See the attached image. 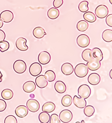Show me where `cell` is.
I'll use <instances>...</instances> for the list:
<instances>
[{"label": "cell", "mask_w": 112, "mask_h": 123, "mask_svg": "<svg viewBox=\"0 0 112 123\" xmlns=\"http://www.w3.org/2000/svg\"><path fill=\"white\" fill-rule=\"evenodd\" d=\"M74 72L77 76L79 78H83L86 76L88 74L89 70L85 64L80 63L76 66Z\"/></svg>", "instance_id": "obj_1"}, {"label": "cell", "mask_w": 112, "mask_h": 123, "mask_svg": "<svg viewBox=\"0 0 112 123\" xmlns=\"http://www.w3.org/2000/svg\"><path fill=\"white\" fill-rule=\"evenodd\" d=\"M91 93L90 87L88 85H82L78 89V95L81 98L86 99L89 98Z\"/></svg>", "instance_id": "obj_2"}, {"label": "cell", "mask_w": 112, "mask_h": 123, "mask_svg": "<svg viewBox=\"0 0 112 123\" xmlns=\"http://www.w3.org/2000/svg\"><path fill=\"white\" fill-rule=\"evenodd\" d=\"M27 68L26 64L23 61L17 60L13 65L14 70L18 74H21L25 71Z\"/></svg>", "instance_id": "obj_3"}, {"label": "cell", "mask_w": 112, "mask_h": 123, "mask_svg": "<svg viewBox=\"0 0 112 123\" xmlns=\"http://www.w3.org/2000/svg\"><path fill=\"white\" fill-rule=\"evenodd\" d=\"M108 8L105 5H101L98 6L95 10V14L99 18H105L108 15Z\"/></svg>", "instance_id": "obj_4"}, {"label": "cell", "mask_w": 112, "mask_h": 123, "mask_svg": "<svg viewBox=\"0 0 112 123\" xmlns=\"http://www.w3.org/2000/svg\"><path fill=\"white\" fill-rule=\"evenodd\" d=\"M59 118L62 123H68L72 120L73 115L70 111L68 110H64L60 113Z\"/></svg>", "instance_id": "obj_5"}, {"label": "cell", "mask_w": 112, "mask_h": 123, "mask_svg": "<svg viewBox=\"0 0 112 123\" xmlns=\"http://www.w3.org/2000/svg\"><path fill=\"white\" fill-rule=\"evenodd\" d=\"M77 42L79 46L82 48H85L89 45L90 40L89 36L87 35L81 34L78 37Z\"/></svg>", "instance_id": "obj_6"}, {"label": "cell", "mask_w": 112, "mask_h": 123, "mask_svg": "<svg viewBox=\"0 0 112 123\" xmlns=\"http://www.w3.org/2000/svg\"><path fill=\"white\" fill-rule=\"evenodd\" d=\"M42 66L37 62L32 63L30 66L29 72L31 75L34 77L37 76L41 73L42 71Z\"/></svg>", "instance_id": "obj_7"}, {"label": "cell", "mask_w": 112, "mask_h": 123, "mask_svg": "<svg viewBox=\"0 0 112 123\" xmlns=\"http://www.w3.org/2000/svg\"><path fill=\"white\" fill-rule=\"evenodd\" d=\"M27 108L31 112L35 113L39 109L40 105L37 100L34 99H30L26 103Z\"/></svg>", "instance_id": "obj_8"}, {"label": "cell", "mask_w": 112, "mask_h": 123, "mask_svg": "<svg viewBox=\"0 0 112 123\" xmlns=\"http://www.w3.org/2000/svg\"><path fill=\"white\" fill-rule=\"evenodd\" d=\"M39 62L43 65L49 63L51 60V56L49 53L46 51L40 52L38 56Z\"/></svg>", "instance_id": "obj_9"}, {"label": "cell", "mask_w": 112, "mask_h": 123, "mask_svg": "<svg viewBox=\"0 0 112 123\" xmlns=\"http://www.w3.org/2000/svg\"><path fill=\"white\" fill-rule=\"evenodd\" d=\"M13 18L14 14L10 11H4L0 14V18L4 23H10L13 20Z\"/></svg>", "instance_id": "obj_10"}, {"label": "cell", "mask_w": 112, "mask_h": 123, "mask_svg": "<svg viewBox=\"0 0 112 123\" xmlns=\"http://www.w3.org/2000/svg\"><path fill=\"white\" fill-rule=\"evenodd\" d=\"M86 66L90 70L95 71L100 68L101 64L98 60L93 58L90 61L88 62L86 64Z\"/></svg>", "instance_id": "obj_11"}, {"label": "cell", "mask_w": 112, "mask_h": 123, "mask_svg": "<svg viewBox=\"0 0 112 123\" xmlns=\"http://www.w3.org/2000/svg\"><path fill=\"white\" fill-rule=\"evenodd\" d=\"M27 40L23 37H19L16 41V46L17 48L20 51H24L27 50L28 47L26 45Z\"/></svg>", "instance_id": "obj_12"}, {"label": "cell", "mask_w": 112, "mask_h": 123, "mask_svg": "<svg viewBox=\"0 0 112 123\" xmlns=\"http://www.w3.org/2000/svg\"><path fill=\"white\" fill-rule=\"evenodd\" d=\"M15 112L17 117L21 118H23L27 115L28 111L26 106L20 105L16 108Z\"/></svg>", "instance_id": "obj_13"}, {"label": "cell", "mask_w": 112, "mask_h": 123, "mask_svg": "<svg viewBox=\"0 0 112 123\" xmlns=\"http://www.w3.org/2000/svg\"><path fill=\"white\" fill-rule=\"evenodd\" d=\"M35 82L38 87L41 88H45L48 85L47 80L43 75H40L37 77Z\"/></svg>", "instance_id": "obj_14"}, {"label": "cell", "mask_w": 112, "mask_h": 123, "mask_svg": "<svg viewBox=\"0 0 112 123\" xmlns=\"http://www.w3.org/2000/svg\"><path fill=\"white\" fill-rule=\"evenodd\" d=\"M101 78L98 74L96 73H91L88 78V81L90 84L96 85L100 82Z\"/></svg>", "instance_id": "obj_15"}, {"label": "cell", "mask_w": 112, "mask_h": 123, "mask_svg": "<svg viewBox=\"0 0 112 123\" xmlns=\"http://www.w3.org/2000/svg\"><path fill=\"white\" fill-rule=\"evenodd\" d=\"M62 72L66 75H69L73 73L74 68L72 64L69 63H64L61 67Z\"/></svg>", "instance_id": "obj_16"}, {"label": "cell", "mask_w": 112, "mask_h": 123, "mask_svg": "<svg viewBox=\"0 0 112 123\" xmlns=\"http://www.w3.org/2000/svg\"><path fill=\"white\" fill-rule=\"evenodd\" d=\"M73 103L77 107L80 109L85 108L86 105V102L85 99L81 97L79 98L76 95L74 96Z\"/></svg>", "instance_id": "obj_17"}, {"label": "cell", "mask_w": 112, "mask_h": 123, "mask_svg": "<svg viewBox=\"0 0 112 123\" xmlns=\"http://www.w3.org/2000/svg\"><path fill=\"white\" fill-rule=\"evenodd\" d=\"M36 88V86L35 83L32 81L26 82L23 86L24 91L27 93H30L34 92Z\"/></svg>", "instance_id": "obj_18"}, {"label": "cell", "mask_w": 112, "mask_h": 123, "mask_svg": "<svg viewBox=\"0 0 112 123\" xmlns=\"http://www.w3.org/2000/svg\"><path fill=\"white\" fill-rule=\"evenodd\" d=\"M54 87L56 92L60 93L65 92L67 88L65 84L61 80H59L56 82L55 84Z\"/></svg>", "instance_id": "obj_19"}, {"label": "cell", "mask_w": 112, "mask_h": 123, "mask_svg": "<svg viewBox=\"0 0 112 123\" xmlns=\"http://www.w3.org/2000/svg\"><path fill=\"white\" fill-rule=\"evenodd\" d=\"M33 34L35 37L38 39H40L43 38L45 35H46V33L43 27H37L34 30Z\"/></svg>", "instance_id": "obj_20"}, {"label": "cell", "mask_w": 112, "mask_h": 123, "mask_svg": "<svg viewBox=\"0 0 112 123\" xmlns=\"http://www.w3.org/2000/svg\"><path fill=\"white\" fill-rule=\"evenodd\" d=\"M56 107L55 105L53 103L49 102L46 103L42 107V111L50 113L54 111Z\"/></svg>", "instance_id": "obj_21"}, {"label": "cell", "mask_w": 112, "mask_h": 123, "mask_svg": "<svg viewBox=\"0 0 112 123\" xmlns=\"http://www.w3.org/2000/svg\"><path fill=\"white\" fill-rule=\"evenodd\" d=\"M93 58L97 59L100 62H101L103 59V54L101 50L97 48H95L93 49L92 51Z\"/></svg>", "instance_id": "obj_22"}, {"label": "cell", "mask_w": 112, "mask_h": 123, "mask_svg": "<svg viewBox=\"0 0 112 123\" xmlns=\"http://www.w3.org/2000/svg\"><path fill=\"white\" fill-rule=\"evenodd\" d=\"M59 10L56 8H52L48 10L47 12L48 17L50 19H55L58 18L59 16Z\"/></svg>", "instance_id": "obj_23"}, {"label": "cell", "mask_w": 112, "mask_h": 123, "mask_svg": "<svg viewBox=\"0 0 112 123\" xmlns=\"http://www.w3.org/2000/svg\"><path fill=\"white\" fill-rule=\"evenodd\" d=\"M102 37L103 40L106 42H111L112 41V30H105L102 33Z\"/></svg>", "instance_id": "obj_24"}, {"label": "cell", "mask_w": 112, "mask_h": 123, "mask_svg": "<svg viewBox=\"0 0 112 123\" xmlns=\"http://www.w3.org/2000/svg\"><path fill=\"white\" fill-rule=\"evenodd\" d=\"M82 57L84 61L89 62L93 58L92 54V50L90 49H86L82 53Z\"/></svg>", "instance_id": "obj_25"}, {"label": "cell", "mask_w": 112, "mask_h": 123, "mask_svg": "<svg viewBox=\"0 0 112 123\" xmlns=\"http://www.w3.org/2000/svg\"><path fill=\"white\" fill-rule=\"evenodd\" d=\"M13 95V91L9 89H4L1 93V96L3 98L7 100L12 99Z\"/></svg>", "instance_id": "obj_26"}, {"label": "cell", "mask_w": 112, "mask_h": 123, "mask_svg": "<svg viewBox=\"0 0 112 123\" xmlns=\"http://www.w3.org/2000/svg\"><path fill=\"white\" fill-rule=\"evenodd\" d=\"M83 17L85 20L90 23H93L96 20V16L94 13L91 12H86L84 13Z\"/></svg>", "instance_id": "obj_27"}, {"label": "cell", "mask_w": 112, "mask_h": 123, "mask_svg": "<svg viewBox=\"0 0 112 123\" xmlns=\"http://www.w3.org/2000/svg\"><path fill=\"white\" fill-rule=\"evenodd\" d=\"M89 27L88 22L84 20H81L78 22L77 25V28L79 31L83 32L86 31Z\"/></svg>", "instance_id": "obj_28"}, {"label": "cell", "mask_w": 112, "mask_h": 123, "mask_svg": "<svg viewBox=\"0 0 112 123\" xmlns=\"http://www.w3.org/2000/svg\"><path fill=\"white\" fill-rule=\"evenodd\" d=\"M39 118L40 123H48L50 121V117L49 114L47 112L44 111L39 114Z\"/></svg>", "instance_id": "obj_29"}, {"label": "cell", "mask_w": 112, "mask_h": 123, "mask_svg": "<svg viewBox=\"0 0 112 123\" xmlns=\"http://www.w3.org/2000/svg\"><path fill=\"white\" fill-rule=\"evenodd\" d=\"M72 103V97L69 95H64L62 99V104L64 107H67L71 106Z\"/></svg>", "instance_id": "obj_30"}, {"label": "cell", "mask_w": 112, "mask_h": 123, "mask_svg": "<svg viewBox=\"0 0 112 123\" xmlns=\"http://www.w3.org/2000/svg\"><path fill=\"white\" fill-rule=\"evenodd\" d=\"M45 77L46 80L49 82H52L55 80L56 75L54 72L49 70L47 71L45 74Z\"/></svg>", "instance_id": "obj_31"}, {"label": "cell", "mask_w": 112, "mask_h": 123, "mask_svg": "<svg viewBox=\"0 0 112 123\" xmlns=\"http://www.w3.org/2000/svg\"><path fill=\"white\" fill-rule=\"evenodd\" d=\"M84 110V113L85 115L88 117H90L93 116L95 112V110L93 106L91 105L85 106Z\"/></svg>", "instance_id": "obj_32"}, {"label": "cell", "mask_w": 112, "mask_h": 123, "mask_svg": "<svg viewBox=\"0 0 112 123\" xmlns=\"http://www.w3.org/2000/svg\"><path fill=\"white\" fill-rule=\"evenodd\" d=\"M88 5L89 2L86 1H84L81 2L79 4L78 6L79 10L83 13L87 12L89 9Z\"/></svg>", "instance_id": "obj_33"}, {"label": "cell", "mask_w": 112, "mask_h": 123, "mask_svg": "<svg viewBox=\"0 0 112 123\" xmlns=\"http://www.w3.org/2000/svg\"><path fill=\"white\" fill-rule=\"evenodd\" d=\"M9 44L6 41L0 42V51L4 52L7 51L9 48Z\"/></svg>", "instance_id": "obj_34"}, {"label": "cell", "mask_w": 112, "mask_h": 123, "mask_svg": "<svg viewBox=\"0 0 112 123\" xmlns=\"http://www.w3.org/2000/svg\"><path fill=\"white\" fill-rule=\"evenodd\" d=\"M5 123H17L16 118L15 117L12 115H10L7 117L4 120Z\"/></svg>", "instance_id": "obj_35"}, {"label": "cell", "mask_w": 112, "mask_h": 123, "mask_svg": "<svg viewBox=\"0 0 112 123\" xmlns=\"http://www.w3.org/2000/svg\"><path fill=\"white\" fill-rule=\"evenodd\" d=\"M50 123H61L59 116L56 114H53L50 117Z\"/></svg>", "instance_id": "obj_36"}, {"label": "cell", "mask_w": 112, "mask_h": 123, "mask_svg": "<svg viewBox=\"0 0 112 123\" xmlns=\"http://www.w3.org/2000/svg\"><path fill=\"white\" fill-rule=\"evenodd\" d=\"M6 103L4 100L0 99V112L4 111L6 108Z\"/></svg>", "instance_id": "obj_37"}, {"label": "cell", "mask_w": 112, "mask_h": 123, "mask_svg": "<svg viewBox=\"0 0 112 123\" xmlns=\"http://www.w3.org/2000/svg\"><path fill=\"white\" fill-rule=\"evenodd\" d=\"M63 3V0H54L53 3V4L55 7L58 8L60 7Z\"/></svg>", "instance_id": "obj_38"}, {"label": "cell", "mask_w": 112, "mask_h": 123, "mask_svg": "<svg viewBox=\"0 0 112 123\" xmlns=\"http://www.w3.org/2000/svg\"><path fill=\"white\" fill-rule=\"evenodd\" d=\"M106 22L108 26L112 27V14L108 15L106 18Z\"/></svg>", "instance_id": "obj_39"}, {"label": "cell", "mask_w": 112, "mask_h": 123, "mask_svg": "<svg viewBox=\"0 0 112 123\" xmlns=\"http://www.w3.org/2000/svg\"><path fill=\"white\" fill-rule=\"evenodd\" d=\"M6 37L5 32L2 30H0V42L4 41Z\"/></svg>", "instance_id": "obj_40"}, {"label": "cell", "mask_w": 112, "mask_h": 123, "mask_svg": "<svg viewBox=\"0 0 112 123\" xmlns=\"http://www.w3.org/2000/svg\"><path fill=\"white\" fill-rule=\"evenodd\" d=\"M3 22L1 19L0 18V28H1L3 26Z\"/></svg>", "instance_id": "obj_41"}, {"label": "cell", "mask_w": 112, "mask_h": 123, "mask_svg": "<svg viewBox=\"0 0 112 123\" xmlns=\"http://www.w3.org/2000/svg\"><path fill=\"white\" fill-rule=\"evenodd\" d=\"M3 75L2 74L1 72L0 71V82H1L2 81V77Z\"/></svg>", "instance_id": "obj_42"}, {"label": "cell", "mask_w": 112, "mask_h": 123, "mask_svg": "<svg viewBox=\"0 0 112 123\" xmlns=\"http://www.w3.org/2000/svg\"><path fill=\"white\" fill-rule=\"evenodd\" d=\"M112 70H111V71H110V76L111 77V78L112 79V75H111V74H112Z\"/></svg>", "instance_id": "obj_43"}, {"label": "cell", "mask_w": 112, "mask_h": 123, "mask_svg": "<svg viewBox=\"0 0 112 123\" xmlns=\"http://www.w3.org/2000/svg\"><path fill=\"white\" fill-rule=\"evenodd\" d=\"M110 2L111 3V4H112V0H109Z\"/></svg>", "instance_id": "obj_44"}]
</instances>
